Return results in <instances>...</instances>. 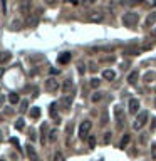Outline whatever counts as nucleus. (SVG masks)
<instances>
[{
    "label": "nucleus",
    "mask_w": 156,
    "mask_h": 161,
    "mask_svg": "<svg viewBox=\"0 0 156 161\" xmlns=\"http://www.w3.org/2000/svg\"><path fill=\"white\" fill-rule=\"evenodd\" d=\"M138 20H139V15L136 12H128V14L123 15V24L126 27H134L138 24Z\"/></svg>",
    "instance_id": "obj_1"
},
{
    "label": "nucleus",
    "mask_w": 156,
    "mask_h": 161,
    "mask_svg": "<svg viewBox=\"0 0 156 161\" xmlns=\"http://www.w3.org/2000/svg\"><path fill=\"white\" fill-rule=\"evenodd\" d=\"M148 111H141V113H138V116H136V121H134V124H133V128H134L136 131L141 129L143 126L148 123Z\"/></svg>",
    "instance_id": "obj_2"
},
{
    "label": "nucleus",
    "mask_w": 156,
    "mask_h": 161,
    "mask_svg": "<svg viewBox=\"0 0 156 161\" xmlns=\"http://www.w3.org/2000/svg\"><path fill=\"white\" fill-rule=\"evenodd\" d=\"M91 128H92V123H91L89 119L82 121V123H81V126H79V138H81V139H86V138L89 136Z\"/></svg>",
    "instance_id": "obj_3"
},
{
    "label": "nucleus",
    "mask_w": 156,
    "mask_h": 161,
    "mask_svg": "<svg viewBox=\"0 0 156 161\" xmlns=\"http://www.w3.org/2000/svg\"><path fill=\"white\" fill-rule=\"evenodd\" d=\"M59 81L56 77H49L46 81V91H49V92H56V91H59Z\"/></svg>",
    "instance_id": "obj_4"
},
{
    "label": "nucleus",
    "mask_w": 156,
    "mask_h": 161,
    "mask_svg": "<svg viewBox=\"0 0 156 161\" xmlns=\"http://www.w3.org/2000/svg\"><path fill=\"white\" fill-rule=\"evenodd\" d=\"M59 106H61V109L62 111H69L71 109V106H72V97H71V96H64V97H61Z\"/></svg>",
    "instance_id": "obj_5"
},
{
    "label": "nucleus",
    "mask_w": 156,
    "mask_h": 161,
    "mask_svg": "<svg viewBox=\"0 0 156 161\" xmlns=\"http://www.w3.org/2000/svg\"><path fill=\"white\" fill-rule=\"evenodd\" d=\"M128 106H129V113L131 114H138V111H139V101H138V99H129V104H128Z\"/></svg>",
    "instance_id": "obj_6"
},
{
    "label": "nucleus",
    "mask_w": 156,
    "mask_h": 161,
    "mask_svg": "<svg viewBox=\"0 0 156 161\" xmlns=\"http://www.w3.org/2000/svg\"><path fill=\"white\" fill-rule=\"evenodd\" d=\"M27 156H29V160L30 161H39V156H37V151L34 149V146L29 143L27 144Z\"/></svg>",
    "instance_id": "obj_7"
},
{
    "label": "nucleus",
    "mask_w": 156,
    "mask_h": 161,
    "mask_svg": "<svg viewBox=\"0 0 156 161\" xmlns=\"http://www.w3.org/2000/svg\"><path fill=\"white\" fill-rule=\"evenodd\" d=\"M20 14H24V15H29V14H30V0H22Z\"/></svg>",
    "instance_id": "obj_8"
},
{
    "label": "nucleus",
    "mask_w": 156,
    "mask_h": 161,
    "mask_svg": "<svg viewBox=\"0 0 156 161\" xmlns=\"http://www.w3.org/2000/svg\"><path fill=\"white\" fill-rule=\"evenodd\" d=\"M114 114H116V119H118V126L123 128V109H121L119 106L114 108Z\"/></svg>",
    "instance_id": "obj_9"
},
{
    "label": "nucleus",
    "mask_w": 156,
    "mask_h": 161,
    "mask_svg": "<svg viewBox=\"0 0 156 161\" xmlns=\"http://www.w3.org/2000/svg\"><path fill=\"white\" fill-rule=\"evenodd\" d=\"M56 108H57V104L52 103L51 106H49V114H51L52 119H57V123H59V116H57V113H56Z\"/></svg>",
    "instance_id": "obj_10"
},
{
    "label": "nucleus",
    "mask_w": 156,
    "mask_h": 161,
    "mask_svg": "<svg viewBox=\"0 0 156 161\" xmlns=\"http://www.w3.org/2000/svg\"><path fill=\"white\" fill-rule=\"evenodd\" d=\"M71 89H72V81H71V79H67V81H64L62 92H64V94H69V92H71Z\"/></svg>",
    "instance_id": "obj_11"
},
{
    "label": "nucleus",
    "mask_w": 156,
    "mask_h": 161,
    "mask_svg": "<svg viewBox=\"0 0 156 161\" xmlns=\"http://www.w3.org/2000/svg\"><path fill=\"white\" fill-rule=\"evenodd\" d=\"M103 77L108 79V81H113V79L116 77V72H114V71H111V69H108V71H104V72H103Z\"/></svg>",
    "instance_id": "obj_12"
},
{
    "label": "nucleus",
    "mask_w": 156,
    "mask_h": 161,
    "mask_svg": "<svg viewBox=\"0 0 156 161\" xmlns=\"http://www.w3.org/2000/svg\"><path fill=\"white\" fill-rule=\"evenodd\" d=\"M139 79V74H138V71H134V72L129 74V77H128V82L129 84H136V81Z\"/></svg>",
    "instance_id": "obj_13"
},
{
    "label": "nucleus",
    "mask_w": 156,
    "mask_h": 161,
    "mask_svg": "<svg viewBox=\"0 0 156 161\" xmlns=\"http://www.w3.org/2000/svg\"><path fill=\"white\" fill-rule=\"evenodd\" d=\"M10 52H2V54H0V64H4V62H9V61H10Z\"/></svg>",
    "instance_id": "obj_14"
},
{
    "label": "nucleus",
    "mask_w": 156,
    "mask_h": 161,
    "mask_svg": "<svg viewBox=\"0 0 156 161\" xmlns=\"http://www.w3.org/2000/svg\"><path fill=\"white\" fill-rule=\"evenodd\" d=\"M153 24H156V12L150 14L148 19H146V25H153Z\"/></svg>",
    "instance_id": "obj_15"
},
{
    "label": "nucleus",
    "mask_w": 156,
    "mask_h": 161,
    "mask_svg": "<svg viewBox=\"0 0 156 161\" xmlns=\"http://www.w3.org/2000/svg\"><path fill=\"white\" fill-rule=\"evenodd\" d=\"M69 61H71V54H67V52H64L62 56L59 57V62L61 64H67Z\"/></svg>",
    "instance_id": "obj_16"
},
{
    "label": "nucleus",
    "mask_w": 156,
    "mask_h": 161,
    "mask_svg": "<svg viewBox=\"0 0 156 161\" xmlns=\"http://www.w3.org/2000/svg\"><path fill=\"white\" fill-rule=\"evenodd\" d=\"M39 116H40V109H39V108H32L30 109V118L32 119H39Z\"/></svg>",
    "instance_id": "obj_17"
},
{
    "label": "nucleus",
    "mask_w": 156,
    "mask_h": 161,
    "mask_svg": "<svg viewBox=\"0 0 156 161\" xmlns=\"http://www.w3.org/2000/svg\"><path fill=\"white\" fill-rule=\"evenodd\" d=\"M86 139H87L89 148H91V149H92V148H96V136H91V134H89L87 138H86Z\"/></svg>",
    "instance_id": "obj_18"
},
{
    "label": "nucleus",
    "mask_w": 156,
    "mask_h": 161,
    "mask_svg": "<svg viewBox=\"0 0 156 161\" xmlns=\"http://www.w3.org/2000/svg\"><path fill=\"white\" fill-rule=\"evenodd\" d=\"M103 19H104V15H103V14H98V15L94 14V15H91V17H89V20H91V22H101Z\"/></svg>",
    "instance_id": "obj_19"
},
{
    "label": "nucleus",
    "mask_w": 156,
    "mask_h": 161,
    "mask_svg": "<svg viewBox=\"0 0 156 161\" xmlns=\"http://www.w3.org/2000/svg\"><path fill=\"white\" fill-rule=\"evenodd\" d=\"M24 128H25V123H24V119H17V121H15V129H17V131H22Z\"/></svg>",
    "instance_id": "obj_20"
},
{
    "label": "nucleus",
    "mask_w": 156,
    "mask_h": 161,
    "mask_svg": "<svg viewBox=\"0 0 156 161\" xmlns=\"http://www.w3.org/2000/svg\"><path fill=\"white\" fill-rule=\"evenodd\" d=\"M56 139H57V129H52L49 133V141L51 143H56Z\"/></svg>",
    "instance_id": "obj_21"
},
{
    "label": "nucleus",
    "mask_w": 156,
    "mask_h": 161,
    "mask_svg": "<svg viewBox=\"0 0 156 161\" xmlns=\"http://www.w3.org/2000/svg\"><path fill=\"white\" fill-rule=\"evenodd\" d=\"M9 101H10L12 104H17L20 101V97H19V94H10V96H9Z\"/></svg>",
    "instance_id": "obj_22"
},
{
    "label": "nucleus",
    "mask_w": 156,
    "mask_h": 161,
    "mask_svg": "<svg viewBox=\"0 0 156 161\" xmlns=\"http://www.w3.org/2000/svg\"><path fill=\"white\" fill-rule=\"evenodd\" d=\"M111 138H113V134H111V133H104L103 143H104V144H109V143H111Z\"/></svg>",
    "instance_id": "obj_23"
},
{
    "label": "nucleus",
    "mask_w": 156,
    "mask_h": 161,
    "mask_svg": "<svg viewBox=\"0 0 156 161\" xmlns=\"http://www.w3.org/2000/svg\"><path fill=\"white\" fill-rule=\"evenodd\" d=\"M40 131H42V136H40V143H42V144H46V143H47V138H46V126H42V128H40Z\"/></svg>",
    "instance_id": "obj_24"
},
{
    "label": "nucleus",
    "mask_w": 156,
    "mask_h": 161,
    "mask_svg": "<svg viewBox=\"0 0 156 161\" xmlns=\"http://www.w3.org/2000/svg\"><path fill=\"white\" fill-rule=\"evenodd\" d=\"M27 108H29V103H27V101H22V103H20V108H19V111H20L22 114H24V113L27 111Z\"/></svg>",
    "instance_id": "obj_25"
},
{
    "label": "nucleus",
    "mask_w": 156,
    "mask_h": 161,
    "mask_svg": "<svg viewBox=\"0 0 156 161\" xmlns=\"http://www.w3.org/2000/svg\"><path fill=\"white\" fill-rule=\"evenodd\" d=\"M54 161H66V158H64V155L62 153H56V155H54Z\"/></svg>",
    "instance_id": "obj_26"
},
{
    "label": "nucleus",
    "mask_w": 156,
    "mask_h": 161,
    "mask_svg": "<svg viewBox=\"0 0 156 161\" xmlns=\"http://www.w3.org/2000/svg\"><path fill=\"white\" fill-rule=\"evenodd\" d=\"M103 99V92H96L92 96V103H98V101H101Z\"/></svg>",
    "instance_id": "obj_27"
},
{
    "label": "nucleus",
    "mask_w": 156,
    "mask_h": 161,
    "mask_svg": "<svg viewBox=\"0 0 156 161\" xmlns=\"http://www.w3.org/2000/svg\"><path fill=\"white\" fill-rule=\"evenodd\" d=\"M128 143H129V134H126L124 138H123V141H121V148H126Z\"/></svg>",
    "instance_id": "obj_28"
},
{
    "label": "nucleus",
    "mask_w": 156,
    "mask_h": 161,
    "mask_svg": "<svg viewBox=\"0 0 156 161\" xmlns=\"http://www.w3.org/2000/svg\"><path fill=\"white\" fill-rule=\"evenodd\" d=\"M155 77H156V74H155V72H148V74L144 76V79L148 81V82H151V79H155Z\"/></svg>",
    "instance_id": "obj_29"
},
{
    "label": "nucleus",
    "mask_w": 156,
    "mask_h": 161,
    "mask_svg": "<svg viewBox=\"0 0 156 161\" xmlns=\"http://www.w3.org/2000/svg\"><path fill=\"white\" fill-rule=\"evenodd\" d=\"M91 87H99V81L98 79H91Z\"/></svg>",
    "instance_id": "obj_30"
},
{
    "label": "nucleus",
    "mask_w": 156,
    "mask_h": 161,
    "mask_svg": "<svg viewBox=\"0 0 156 161\" xmlns=\"http://www.w3.org/2000/svg\"><path fill=\"white\" fill-rule=\"evenodd\" d=\"M101 124H108V113H103V121Z\"/></svg>",
    "instance_id": "obj_31"
},
{
    "label": "nucleus",
    "mask_w": 156,
    "mask_h": 161,
    "mask_svg": "<svg viewBox=\"0 0 156 161\" xmlns=\"http://www.w3.org/2000/svg\"><path fill=\"white\" fill-rule=\"evenodd\" d=\"M77 71H79V74H84V72H86V67H84V64H79V66H77Z\"/></svg>",
    "instance_id": "obj_32"
},
{
    "label": "nucleus",
    "mask_w": 156,
    "mask_h": 161,
    "mask_svg": "<svg viewBox=\"0 0 156 161\" xmlns=\"http://www.w3.org/2000/svg\"><path fill=\"white\" fill-rule=\"evenodd\" d=\"M66 2H69V4H72V5H79V2H81V0H66Z\"/></svg>",
    "instance_id": "obj_33"
},
{
    "label": "nucleus",
    "mask_w": 156,
    "mask_h": 161,
    "mask_svg": "<svg viewBox=\"0 0 156 161\" xmlns=\"http://www.w3.org/2000/svg\"><path fill=\"white\" fill-rule=\"evenodd\" d=\"M84 4H86V5H92L94 2H96V0H82Z\"/></svg>",
    "instance_id": "obj_34"
},
{
    "label": "nucleus",
    "mask_w": 156,
    "mask_h": 161,
    "mask_svg": "<svg viewBox=\"0 0 156 161\" xmlns=\"http://www.w3.org/2000/svg\"><path fill=\"white\" fill-rule=\"evenodd\" d=\"M10 143H12V144H15L17 148H19V139H15V138H12V139H10Z\"/></svg>",
    "instance_id": "obj_35"
},
{
    "label": "nucleus",
    "mask_w": 156,
    "mask_h": 161,
    "mask_svg": "<svg viewBox=\"0 0 156 161\" xmlns=\"http://www.w3.org/2000/svg\"><path fill=\"white\" fill-rule=\"evenodd\" d=\"M156 129V118L153 119V124H151V131H155Z\"/></svg>",
    "instance_id": "obj_36"
},
{
    "label": "nucleus",
    "mask_w": 156,
    "mask_h": 161,
    "mask_svg": "<svg viewBox=\"0 0 156 161\" xmlns=\"http://www.w3.org/2000/svg\"><path fill=\"white\" fill-rule=\"evenodd\" d=\"M51 74H52V76H56V74H59V71H56V69H51Z\"/></svg>",
    "instance_id": "obj_37"
},
{
    "label": "nucleus",
    "mask_w": 156,
    "mask_h": 161,
    "mask_svg": "<svg viewBox=\"0 0 156 161\" xmlns=\"http://www.w3.org/2000/svg\"><path fill=\"white\" fill-rule=\"evenodd\" d=\"M153 158H155V160H156V146H155V148H153Z\"/></svg>",
    "instance_id": "obj_38"
},
{
    "label": "nucleus",
    "mask_w": 156,
    "mask_h": 161,
    "mask_svg": "<svg viewBox=\"0 0 156 161\" xmlns=\"http://www.w3.org/2000/svg\"><path fill=\"white\" fill-rule=\"evenodd\" d=\"M150 4H151L153 7H156V0H150Z\"/></svg>",
    "instance_id": "obj_39"
},
{
    "label": "nucleus",
    "mask_w": 156,
    "mask_h": 161,
    "mask_svg": "<svg viewBox=\"0 0 156 161\" xmlns=\"http://www.w3.org/2000/svg\"><path fill=\"white\" fill-rule=\"evenodd\" d=\"M47 4H54V0H46Z\"/></svg>",
    "instance_id": "obj_40"
},
{
    "label": "nucleus",
    "mask_w": 156,
    "mask_h": 161,
    "mask_svg": "<svg viewBox=\"0 0 156 161\" xmlns=\"http://www.w3.org/2000/svg\"><path fill=\"white\" fill-rule=\"evenodd\" d=\"M2 104H4V97H0V106H2Z\"/></svg>",
    "instance_id": "obj_41"
},
{
    "label": "nucleus",
    "mask_w": 156,
    "mask_h": 161,
    "mask_svg": "<svg viewBox=\"0 0 156 161\" xmlns=\"http://www.w3.org/2000/svg\"><path fill=\"white\" fill-rule=\"evenodd\" d=\"M2 74H4V69H0V76H2Z\"/></svg>",
    "instance_id": "obj_42"
},
{
    "label": "nucleus",
    "mask_w": 156,
    "mask_h": 161,
    "mask_svg": "<svg viewBox=\"0 0 156 161\" xmlns=\"http://www.w3.org/2000/svg\"><path fill=\"white\" fill-rule=\"evenodd\" d=\"M153 34H155V35H156V29H155V30H153Z\"/></svg>",
    "instance_id": "obj_43"
},
{
    "label": "nucleus",
    "mask_w": 156,
    "mask_h": 161,
    "mask_svg": "<svg viewBox=\"0 0 156 161\" xmlns=\"http://www.w3.org/2000/svg\"><path fill=\"white\" fill-rule=\"evenodd\" d=\"M0 141H2V133H0Z\"/></svg>",
    "instance_id": "obj_44"
},
{
    "label": "nucleus",
    "mask_w": 156,
    "mask_h": 161,
    "mask_svg": "<svg viewBox=\"0 0 156 161\" xmlns=\"http://www.w3.org/2000/svg\"><path fill=\"white\" fill-rule=\"evenodd\" d=\"M134 2H141V0H134Z\"/></svg>",
    "instance_id": "obj_45"
},
{
    "label": "nucleus",
    "mask_w": 156,
    "mask_h": 161,
    "mask_svg": "<svg viewBox=\"0 0 156 161\" xmlns=\"http://www.w3.org/2000/svg\"><path fill=\"white\" fill-rule=\"evenodd\" d=\"M0 121H2V114H0Z\"/></svg>",
    "instance_id": "obj_46"
},
{
    "label": "nucleus",
    "mask_w": 156,
    "mask_h": 161,
    "mask_svg": "<svg viewBox=\"0 0 156 161\" xmlns=\"http://www.w3.org/2000/svg\"><path fill=\"white\" fill-rule=\"evenodd\" d=\"M0 161H5V160H0Z\"/></svg>",
    "instance_id": "obj_47"
},
{
    "label": "nucleus",
    "mask_w": 156,
    "mask_h": 161,
    "mask_svg": "<svg viewBox=\"0 0 156 161\" xmlns=\"http://www.w3.org/2000/svg\"><path fill=\"white\" fill-rule=\"evenodd\" d=\"M155 106H156V101H155Z\"/></svg>",
    "instance_id": "obj_48"
}]
</instances>
